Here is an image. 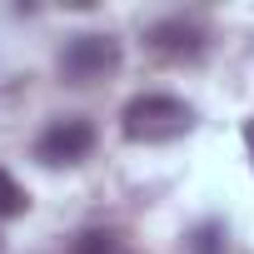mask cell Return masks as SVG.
Listing matches in <instances>:
<instances>
[{"mask_svg":"<svg viewBox=\"0 0 254 254\" xmlns=\"http://www.w3.org/2000/svg\"><path fill=\"white\" fill-rule=\"evenodd\" d=\"M120 130L135 145H165L194 130V110L180 95H135L120 115Z\"/></svg>","mask_w":254,"mask_h":254,"instance_id":"obj_1","label":"cell"},{"mask_svg":"<svg viewBox=\"0 0 254 254\" xmlns=\"http://www.w3.org/2000/svg\"><path fill=\"white\" fill-rule=\"evenodd\" d=\"M115 70H120V40L115 35L85 30V35H70L60 50V80L65 85H100Z\"/></svg>","mask_w":254,"mask_h":254,"instance_id":"obj_2","label":"cell"},{"mask_svg":"<svg viewBox=\"0 0 254 254\" xmlns=\"http://www.w3.org/2000/svg\"><path fill=\"white\" fill-rule=\"evenodd\" d=\"M95 150V125L85 115H65V120H50L40 140H35V160L60 170V165H80L85 155Z\"/></svg>","mask_w":254,"mask_h":254,"instance_id":"obj_3","label":"cell"},{"mask_svg":"<svg viewBox=\"0 0 254 254\" xmlns=\"http://www.w3.org/2000/svg\"><path fill=\"white\" fill-rule=\"evenodd\" d=\"M145 40H150V50H155V55H165V60H199V55H204V45H209L204 25H199V20H185V15H170V20L150 25V30H145Z\"/></svg>","mask_w":254,"mask_h":254,"instance_id":"obj_4","label":"cell"},{"mask_svg":"<svg viewBox=\"0 0 254 254\" xmlns=\"http://www.w3.org/2000/svg\"><path fill=\"white\" fill-rule=\"evenodd\" d=\"M25 204H30V194L0 170V219H15V214H25Z\"/></svg>","mask_w":254,"mask_h":254,"instance_id":"obj_5","label":"cell"},{"mask_svg":"<svg viewBox=\"0 0 254 254\" xmlns=\"http://www.w3.org/2000/svg\"><path fill=\"white\" fill-rule=\"evenodd\" d=\"M70 254H120V239H115L110 229H85Z\"/></svg>","mask_w":254,"mask_h":254,"instance_id":"obj_6","label":"cell"},{"mask_svg":"<svg viewBox=\"0 0 254 254\" xmlns=\"http://www.w3.org/2000/svg\"><path fill=\"white\" fill-rule=\"evenodd\" d=\"M190 249H194V254H224V234H219V224H199L194 239H190Z\"/></svg>","mask_w":254,"mask_h":254,"instance_id":"obj_7","label":"cell"},{"mask_svg":"<svg viewBox=\"0 0 254 254\" xmlns=\"http://www.w3.org/2000/svg\"><path fill=\"white\" fill-rule=\"evenodd\" d=\"M244 145H249V160H254V120L244 125Z\"/></svg>","mask_w":254,"mask_h":254,"instance_id":"obj_8","label":"cell"}]
</instances>
